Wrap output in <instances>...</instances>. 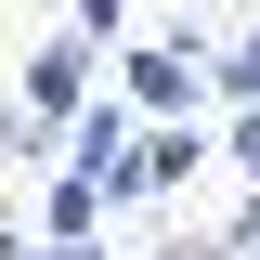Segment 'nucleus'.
<instances>
[{
  "label": "nucleus",
  "instance_id": "obj_8",
  "mask_svg": "<svg viewBox=\"0 0 260 260\" xmlns=\"http://www.w3.org/2000/svg\"><path fill=\"white\" fill-rule=\"evenodd\" d=\"M52 13H65V0H52Z\"/></svg>",
  "mask_w": 260,
  "mask_h": 260
},
{
  "label": "nucleus",
  "instance_id": "obj_4",
  "mask_svg": "<svg viewBox=\"0 0 260 260\" xmlns=\"http://www.w3.org/2000/svg\"><path fill=\"white\" fill-rule=\"evenodd\" d=\"M52 143H65V130H52V117H39V104H26V91L0 104V156H52Z\"/></svg>",
  "mask_w": 260,
  "mask_h": 260
},
{
  "label": "nucleus",
  "instance_id": "obj_2",
  "mask_svg": "<svg viewBox=\"0 0 260 260\" xmlns=\"http://www.w3.org/2000/svg\"><path fill=\"white\" fill-rule=\"evenodd\" d=\"M208 156H221V143H208L195 117H143V143H130V195H182Z\"/></svg>",
  "mask_w": 260,
  "mask_h": 260
},
{
  "label": "nucleus",
  "instance_id": "obj_3",
  "mask_svg": "<svg viewBox=\"0 0 260 260\" xmlns=\"http://www.w3.org/2000/svg\"><path fill=\"white\" fill-rule=\"evenodd\" d=\"M104 208H117V195H104L91 169H52V195H39V234H104Z\"/></svg>",
  "mask_w": 260,
  "mask_h": 260
},
{
  "label": "nucleus",
  "instance_id": "obj_7",
  "mask_svg": "<svg viewBox=\"0 0 260 260\" xmlns=\"http://www.w3.org/2000/svg\"><path fill=\"white\" fill-rule=\"evenodd\" d=\"M0 234H13V208H0Z\"/></svg>",
  "mask_w": 260,
  "mask_h": 260
},
{
  "label": "nucleus",
  "instance_id": "obj_9",
  "mask_svg": "<svg viewBox=\"0 0 260 260\" xmlns=\"http://www.w3.org/2000/svg\"><path fill=\"white\" fill-rule=\"evenodd\" d=\"M143 260H156V247H143Z\"/></svg>",
  "mask_w": 260,
  "mask_h": 260
},
{
  "label": "nucleus",
  "instance_id": "obj_1",
  "mask_svg": "<svg viewBox=\"0 0 260 260\" xmlns=\"http://www.w3.org/2000/svg\"><path fill=\"white\" fill-rule=\"evenodd\" d=\"M208 52H221L208 26H169V39H143V52L117 39L104 65H117V91L143 104V117H195V104H208Z\"/></svg>",
  "mask_w": 260,
  "mask_h": 260
},
{
  "label": "nucleus",
  "instance_id": "obj_5",
  "mask_svg": "<svg viewBox=\"0 0 260 260\" xmlns=\"http://www.w3.org/2000/svg\"><path fill=\"white\" fill-rule=\"evenodd\" d=\"M65 26H78V39H104V52H117V26H130V0H65Z\"/></svg>",
  "mask_w": 260,
  "mask_h": 260
},
{
  "label": "nucleus",
  "instance_id": "obj_6",
  "mask_svg": "<svg viewBox=\"0 0 260 260\" xmlns=\"http://www.w3.org/2000/svg\"><path fill=\"white\" fill-rule=\"evenodd\" d=\"M221 169H260V104H234V117H221Z\"/></svg>",
  "mask_w": 260,
  "mask_h": 260
}]
</instances>
